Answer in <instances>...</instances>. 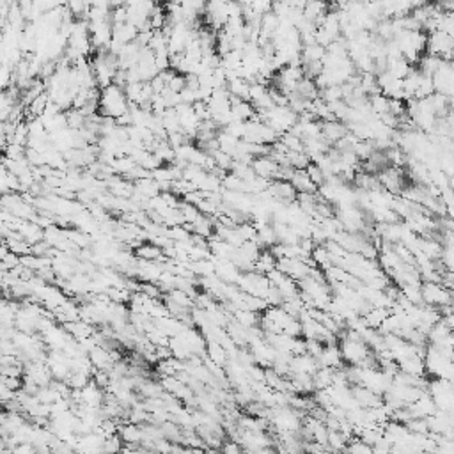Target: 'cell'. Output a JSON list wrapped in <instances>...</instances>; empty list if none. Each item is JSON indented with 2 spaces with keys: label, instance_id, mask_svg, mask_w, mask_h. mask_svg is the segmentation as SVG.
Masks as SVG:
<instances>
[{
  "label": "cell",
  "instance_id": "5",
  "mask_svg": "<svg viewBox=\"0 0 454 454\" xmlns=\"http://www.w3.org/2000/svg\"><path fill=\"white\" fill-rule=\"evenodd\" d=\"M348 133V126L342 121H337V119H332V121H321V137L326 140L329 144L337 142L339 139Z\"/></svg>",
  "mask_w": 454,
  "mask_h": 454
},
{
  "label": "cell",
  "instance_id": "2",
  "mask_svg": "<svg viewBox=\"0 0 454 454\" xmlns=\"http://www.w3.org/2000/svg\"><path fill=\"white\" fill-rule=\"evenodd\" d=\"M452 36L444 31L426 32V50L427 54L440 55L445 61H451L452 55Z\"/></svg>",
  "mask_w": 454,
  "mask_h": 454
},
{
  "label": "cell",
  "instance_id": "4",
  "mask_svg": "<svg viewBox=\"0 0 454 454\" xmlns=\"http://www.w3.org/2000/svg\"><path fill=\"white\" fill-rule=\"evenodd\" d=\"M252 170L256 172V176H261L265 180L271 181L275 180L277 176V170H279V163L271 158L270 155H263V156H254L250 163Z\"/></svg>",
  "mask_w": 454,
  "mask_h": 454
},
{
  "label": "cell",
  "instance_id": "3",
  "mask_svg": "<svg viewBox=\"0 0 454 454\" xmlns=\"http://www.w3.org/2000/svg\"><path fill=\"white\" fill-rule=\"evenodd\" d=\"M420 295H422V304L433 305V307H442L452 302V293L440 282H422L420 284Z\"/></svg>",
  "mask_w": 454,
  "mask_h": 454
},
{
  "label": "cell",
  "instance_id": "10",
  "mask_svg": "<svg viewBox=\"0 0 454 454\" xmlns=\"http://www.w3.org/2000/svg\"><path fill=\"white\" fill-rule=\"evenodd\" d=\"M25 149H27V147L20 146V144H7L6 149H4V155H6V158L20 160L25 156Z\"/></svg>",
  "mask_w": 454,
  "mask_h": 454
},
{
  "label": "cell",
  "instance_id": "1",
  "mask_svg": "<svg viewBox=\"0 0 454 454\" xmlns=\"http://www.w3.org/2000/svg\"><path fill=\"white\" fill-rule=\"evenodd\" d=\"M130 103L126 99L124 89L119 87L117 84H109L99 89V99H98V114L107 115V117H119L124 112H128Z\"/></svg>",
  "mask_w": 454,
  "mask_h": 454
},
{
  "label": "cell",
  "instance_id": "9",
  "mask_svg": "<svg viewBox=\"0 0 454 454\" xmlns=\"http://www.w3.org/2000/svg\"><path fill=\"white\" fill-rule=\"evenodd\" d=\"M305 172H307V176L311 178V181L316 185V187H321V185L326 181V176L323 174V170L319 169L316 163H312V162L309 163L307 167H305Z\"/></svg>",
  "mask_w": 454,
  "mask_h": 454
},
{
  "label": "cell",
  "instance_id": "6",
  "mask_svg": "<svg viewBox=\"0 0 454 454\" xmlns=\"http://www.w3.org/2000/svg\"><path fill=\"white\" fill-rule=\"evenodd\" d=\"M135 256L142 261H167L163 258V250L155 243H140L135 248Z\"/></svg>",
  "mask_w": 454,
  "mask_h": 454
},
{
  "label": "cell",
  "instance_id": "8",
  "mask_svg": "<svg viewBox=\"0 0 454 454\" xmlns=\"http://www.w3.org/2000/svg\"><path fill=\"white\" fill-rule=\"evenodd\" d=\"M346 442L348 438L337 430H329V438H326V444H329L330 451H344Z\"/></svg>",
  "mask_w": 454,
  "mask_h": 454
},
{
  "label": "cell",
  "instance_id": "7",
  "mask_svg": "<svg viewBox=\"0 0 454 454\" xmlns=\"http://www.w3.org/2000/svg\"><path fill=\"white\" fill-rule=\"evenodd\" d=\"M291 185L296 188V192H309V193H314L316 190H318V187H316L314 183L311 181V178L307 176V172H305V169H295V172H293L291 176Z\"/></svg>",
  "mask_w": 454,
  "mask_h": 454
}]
</instances>
